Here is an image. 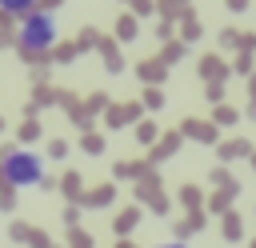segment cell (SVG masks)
<instances>
[{
    "instance_id": "2",
    "label": "cell",
    "mask_w": 256,
    "mask_h": 248,
    "mask_svg": "<svg viewBox=\"0 0 256 248\" xmlns=\"http://www.w3.org/2000/svg\"><path fill=\"white\" fill-rule=\"evenodd\" d=\"M16 44L28 56H44L56 44V16L52 12H40V8L24 12L20 16V28H16Z\"/></svg>"
},
{
    "instance_id": "3",
    "label": "cell",
    "mask_w": 256,
    "mask_h": 248,
    "mask_svg": "<svg viewBox=\"0 0 256 248\" xmlns=\"http://www.w3.org/2000/svg\"><path fill=\"white\" fill-rule=\"evenodd\" d=\"M32 8H36V0H0V12H4V16H16V20H20L24 12H32Z\"/></svg>"
},
{
    "instance_id": "1",
    "label": "cell",
    "mask_w": 256,
    "mask_h": 248,
    "mask_svg": "<svg viewBox=\"0 0 256 248\" xmlns=\"http://www.w3.org/2000/svg\"><path fill=\"white\" fill-rule=\"evenodd\" d=\"M0 180L12 188H40L44 184V156L28 148H8L0 156Z\"/></svg>"
},
{
    "instance_id": "4",
    "label": "cell",
    "mask_w": 256,
    "mask_h": 248,
    "mask_svg": "<svg viewBox=\"0 0 256 248\" xmlns=\"http://www.w3.org/2000/svg\"><path fill=\"white\" fill-rule=\"evenodd\" d=\"M160 248H188V244H160Z\"/></svg>"
}]
</instances>
